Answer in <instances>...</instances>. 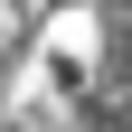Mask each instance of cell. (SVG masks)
<instances>
[{
	"label": "cell",
	"mask_w": 132,
	"mask_h": 132,
	"mask_svg": "<svg viewBox=\"0 0 132 132\" xmlns=\"http://www.w3.org/2000/svg\"><path fill=\"white\" fill-rule=\"evenodd\" d=\"M38 10H47V0H0V28H28Z\"/></svg>",
	"instance_id": "obj_1"
}]
</instances>
